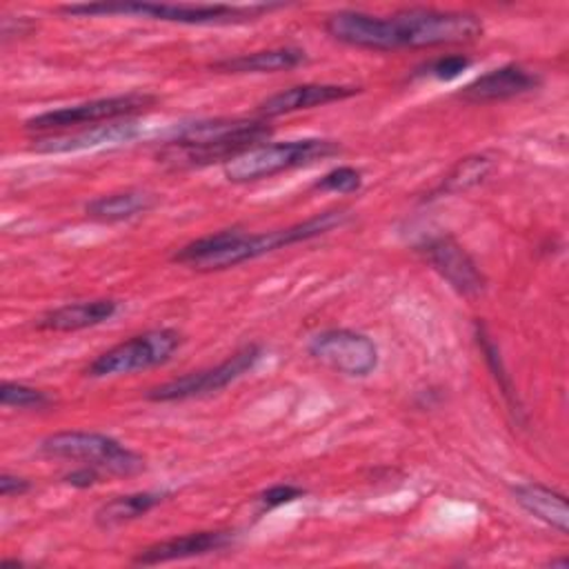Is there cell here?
Instances as JSON below:
<instances>
[{
  "mask_svg": "<svg viewBox=\"0 0 569 569\" xmlns=\"http://www.w3.org/2000/svg\"><path fill=\"white\" fill-rule=\"evenodd\" d=\"M169 493L167 491H131L116 496L107 502H102L96 513L93 522L100 529H113L120 525H127L131 520H138L147 516L151 509H156Z\"/></svg>",
  "mask_w": 569,
  "mask_h": 569,
  "instance_id": "cell-20",
  "label": "cell"
},
{
  "mask_svg": "<svg viewBox=\"0 0 569 569\" xmlns=\"http://www.w3.org/2000/svg\"><path fill=\"white\" fill-rule=\"evenodd\" d=\"M551 567H560V569H567L569 567V560L567 558H558V560H549Z\"/></svg>",
  "mask_w": 569,
  "mask_h": 569,
  "instance_id": "cell-30",
  "label": "cell"
},
{
  "mask_svg": "<svg viewBox=\"0 0 569 569\" xmlns=\"http://www.w3.org/2000/svg\"><path fill=\"white\" fill-rule=\"evenodd\" d=\"M38 451L47 458L71 460L78 465L98 467L107 476L129 478L144 471V458L116 440L113 436L84 429L56 431L40 440Z\"/></svg>",
  "mask_w": 569,
  "mask_h": 569,
  "instance_id": "cell-6",
  "label": "cell"
},
{
  "mask_svg": "<svg viewBox=\"0 0 569 569\" xmlns=\"http://www.w3.org/2000/svg\"><path fill=\"white\" fill-rule=\"evenodd\" d=\"M309 60L307 51L300 47H271V49H260L251 53H240L231 58H220L211 62L213 71L220 73H280V71H291Z\"/></svg>",
  "mask_w": 569,
  "mask_h": 569,
  "instance_id": "cell-18",
  "label": "cell"
},
{
  "mask_svg": "<svg viewBox=\"0 0 569 569\" xmlns=\"http://www.w3.org/2000/svg\"><path fill=\"white\" fill-rule=\"evenodd\" d=\"M276 2L251 4H204V2H142V0H116V2H76L64 4L58 11L64 16L96 18V16H142L162 22L178 24H244L280 9Z\"/></svg>",
  "mask_w": 569,
  "mask_h": 569,
  "instance_id": "cell-3",
  "label": "cell"
},
{
  "mask_svg": "<svg viewBox=\"0 0 569 569\" xmlns=\"http://www.w3.org/2000/svg\"><path fill=\"white\" fill-rule=\"evenodd\" d=\"M416 251L422 260L462 298H478L487 278L471 253L449 233H433L418 242Z\"/></svg>",
  "mask_w": 569,
  "mask_h": 569,
  "instance_id": "cell-11",
  "label": "cell"
},
{
  "mask_svg": "<svg viewBox=\"0 0 569 569\" xmlns=\"http://www.w3.org/2000/svg\"><path fill=\"white\" fill-rule=\"evenodd\" d=\"M262 353H264V347L260 342H247L213 367L189 371L184 376L171 378L167 382H160L147 389L144 398L151 402H182V400L218 393L229 385H233L236 380H240L244 373H249L258 365Z\"/></svg>",
  "mask_w": 569,
  "mask_h": 569,
  "instance_id": "cell-9",
  "label": "cell"
},
{
  "mask_svg": "<svg viewBox=\"0 0 569 569\" xmlns=\"http://www.w3.org/2000/svg\"><path fill=\"white\" fill-rule=\"evenodd\" d=\"M120 311V302L113 298H87L64 302L60 307L47 309L33 320V327L40 331L53 333H73L109 322Z\"/></svg>",
  "mask_w": 569,
  "mask_h": 569,
  "instance_id": "cell-16",
  "label": "cell"
},
{
  "mask_svg": "<svg viewBox=\"0 0 569 569\" xmlns=\"http://www.w3.org/2000/svg\"><path fill=\"white\" fill-rule=\"evenodd\" d=\"M158 204V193L147 189H120L111 193L96 196L84 202V216L96 222L113 224V222H127L133 218H140L149 213Z\"/></svg>",
  "mask_w": 569,
  "mask_h": 569,
  "instance_id": "cell-17",
  "label": "cell"
},
{
  "mask_svg": "<svg viewBox=\"0 0 569 569\" xmlns=\"http://www.w3.org/2000/svg\"><path fill=\"white\" fill-rule=\"evenodd\" d=\"M236 542L233 529H200L182 536H173L167 540H158L133 556V565H164L173 560L198 558L207 553H216L229 549Z\"/></svg>",
  "mask_w": 569,
  "mask_h": 569,
  "instance_id": "cell-15",
  "label": "cell"
},
{
  "mask_svg": "<svg viewBox=\"0 0 569 569\" xmlns=\"http://www.w3.org/2000/svg\"><path fill=\"white\" fill-rule=\"evenodd\" d=\"M391 44L398 49H433L465 44L482 36V20L469 11L409 7L389 16Z\"/></svg>",
  "mask_w": 569,
  "mask_h": 569,
  "instance_id": "cell-5",
  "label": "cell"
},
{
  "mask_svg": "<svg viewBox=\"0 0 569 569\" xmlns=\"http://www.w3.org/2000/svg\"><path fill=\"white\" fill-rule=\"evenodd\" d=\"M31 480L18 476V473H9V471H2L0 473V496L2 498H20L24 493L31 491Z\"/></svg>",
  "mask_w": 569,
  "mask_h": 569,
  "instance_id": "cell-29",
  "label": "cell"
},
{
  "mask_svg": "<svg viewBox=\"0 0 569 569\" xmlns=\"http://www.w3.org/2000/svg\"><path fill=\"white\" fill-rule=\"evenodd\" d=\"M360 187H362V171L351 164H338L313 182V189L318 191H331V193H345V196L360 191Z\"/></svg>",
  "mask_w": 569,
  "mask_h": 569,
  "instance_id": "cell-24",
  "label": "cell"
},
{
  "mask_svg": "<svg viewBox=\"0 0 569 569\" xmlns=\"http://www.w3.org/2000/svg\"><path fill=\"white\" fill-rule=\"evenodd\" d=\"M476 340L480 345V351L485 353V360L489 365V369L493 371V378L498 380V387L502 389V396L511 402V407H516V411H520V405H518V396H516V389L511 385V378L505 369V362L500 358V351H498V345L491 340L489 331L485 329L482 322H476Z\"/></svg>",
  "mask_w": 569,
  "mask_h": 569,
  "instance_id": "cell-23",
  "label": "cell"
},
{
  "mask_svg": "<svg viewBox=\"0 0 569 569\" xmlns=\"http://www.w3.org/2000/svg\"><path fill=\"white\" fill-rule=\"evenodd\" d=\"M362 91L358 84H336V82H302L293 84L287 89H280L264 100L258 102L256 113L258 118L271 120L278 116L313 109V107H325L331 102H340L347 98H353Z\"/></svg>",
  "mask_w": 569,
  "mask_h": 569,
  "instance_id": "cell-14",
  "label": "cell"
},
{
  "mask_svg": "<svg viewBox=\"0 0 569 569\" xmlns=\"http://www.w3.org/2000/svg\"><path fill=\"white\" fill-rule=\"evenodd\" d=\"M471 64H473V58L467 56V53L438 56V58L429 60L427 64H422V67L418 69V76H429V78H433V80L449 82V80H456L458 76H462Z\"/></svg>",
  "mask_w": 569,
  "mask_h": 569,
  "instance_id": "cell-25",
  "label": "cell"
},
{
  "mask_svg": "<svg viewBox=\"0 0 569 569\" xmlns=\"http://www.w3.org/2000/svg\"><path fill=\"white\" fill-rule=\"evenodd\" d=\"M513 500L536 520L556 529L558 533H569V509L565 493L542 485V482H520L511 487Z\"/></svg>",
  "mask_w": 569,
  "mask_h": 569,
  "instance_id": "cell-19",
  "label": "cell"
},
{
  "mask_svg": "<svg viewBox=\"0 0 569 569\" xmlns=\"http://www.w3.org/2000/svg\"><path fill=\"white\" fill-rule=\"evenodd\" d=\"M0 405L7 409L18 411H44L56 405V398L38 387L16 382V380H2L0 385Z\"/></svg>",
  "mask_w": 569,
  "mask_h": 569,
  "instance_id": "cell-22",
  "label": "cell"
},
{
  "mask_svg": "<svg viewBox=\"0 0 569 569\" xmlns=\"http://www.w3.org/2000/svg\"><path fill=\"white\" fill-rule=\"evenodd\" d=\"M156 104H158V96H153V93L127 91V93L93 98V100L42 111L38 116L27 118L24 129L33 131L36 136L60 133V131H71L78 127H91V124L136 118L140 113L151 111Z\"/></svg>",
  "mask_w": 569,
  "mask_h": 569,
  "instance_id": "cell-7",
  "label": "cell"
},
{
  "mask_svg": "<svg viewBox=\"0 0 569 569\" xmlns=\"http://www.w3.org/2000/svg\"><path fill=\"white\" fill-rule=\"evenodd\" d=\"M349 218H351V211L340 207V209H327V211L313 213L311 218L289 227L258 231V233H251L238 227L218 229L213 233L200 236L182 244L178 251H173L171 262L189 267L193 271H202V273L224 271L242 262H251L271 251H278L282 247L320 238L347 224Z\"/></svg>",
  "mask_w": 569,
  "mask_h": 569,
  "instance_id": "cell-1",
  "label": "cell"
},
{
  "mask_svg": "<svg viewBox=\"0 0 569 569\" xmlns=\"http://www.w3.org/2000/svg\"><path fill=\"white\" fill-rule=\"evenodd\" d=\"M36 29V22L27 16H4L0 24V40L2 44H9L11 40L24 38Z\"/></svg>",
  "mask_w": 569,
  "mask_h": 569,
  "instance_id": "cell-27",
  "label": "cell"
},
{
  "mask_svg": "<svg viewBox=\"0 0 569 569\" xmlns=\"http://www.w3.org/2000/svg\"><path fill=\"white\" fill-rule=\"evenodd\" d=\"M307 353L322 367L349 376L367 378L378 369V345L362 331L331 327L313 333L307 342Z\"/></svg>",
  "mask_w": 569,
  "mask_h": 569,
  "instance_id": "cell-10",
  "label": "cell"
},
{
  "mask_svg": "<svg viewBox=\"0 0 569 569\" xmlns=\"http://www.w3.org/2000/svg\"><path fill=\"white\" fill-rule=\"evenodd\" d=\"M184 338L173 327H156L136 333L98 353L87 367V378H116L160 367L173 358Z\"/></svg>",
  "mask_w": 569,
  "mask_h": 569,
  "instance_id": "cell-8",
  "label": "cell"
},
{
  "mask_svg": "<svg viewBox=\"0 0 569 569\" xmlns=\"http://www.w3.org/2000/svg\"><path fill=\"white\" fill-rule=\"evenodd\" d=\"M102 471L98 467H91V465H78L76 469L67 471L62 476V482L73 487V489H89L93 485H98L102 480Z\"/></svg>",
  "mask_w": 569,
  "mask_h": 569,
  "instance_id": "cell-28",
  "label": "cell"
},
{
  "mask_svg": "<svg viewBox=\"0 0 569 569\" xmlns=\"http://www.w3.org/2000/svg\"><path fill=\"white\" fill-rule=\"evenodd\" d=\"M273 133L264 118H202L173 127L160 142L156 160L173 171L227 164Z\"/></svg>",
  "mask_w": 569,
  "mask_h": 569,
  "instance_id": "cell-2",
  "label": "cell"
},
{
  "mask_svg": "<svg viewBox=\"0 0 569 569\" xmlns=\"http://www.w3.org/2000/svg\"><path fill=\"white\" fill-rule=\"evenodd\" d=\"M307 491L293 482H278V485H271L269 489L260 491L258 493V505L262 511H269V509H278L282 505H289V502H296L298 498H302Z\"/></svg>",
  "mask_w": 569,
  "mask_h": 569,
  "instance_id": "cell-26",
  "label": "cell"
},
{
  "mask_svg": "<svg viewBox=\"0 0 569 569\" xmlns=\"http://www.w3.org/2000/svg\"><path fill=\"white\" fill-rule=\"evenodd\" d=\"M140 136V124L136 118L116 120V122H102L91 127H78L71 131L60 133H42L33 138L31 151L38 153H71V151H84L102 144H122L131 142Z\"/></svg>",
  "mask_w": 569,
  "mask_h": 569,
  "instance_id": "cell-13",
  "label": "cell"
},
{
  "mask_svg": "<svg viewBox=\"0 0 569 569\" xmlns=\"http://www.w3.org/2000/svg\"><path fill=\"white\" fill-rule=\"evenodd\" d=\"M542 84V76L520 62L500 64L458 91V98L471 104H487V102H505L511 98L527 96Z\"/></svg>",
  "mask_w": 569,
  "mask_h": 569,
  "instance_id": "cell-12",
  "label": "cell"
},
{
  "mask_svg": "<svg viewBox=\"0 0 569 569\" xmlns=\"http://www.w3.org/2000/svg\"><path fill=\"white\" fill-rule=\"evenodd\" d=\"M491 169H493V158H489L487 153L465 156L440 180V184L433 189V196L465 193V191L478 187L480 182H485V178L491 173Z\"/></svg>",
  "mask_w": 569,
  "mask_h": 569,
  "instance_id": "cell-21",
  "label": "cell"
},
{
  "mask_svg": "<svg viewBox=\"0 0 569 569\" xmlns=\"http://www.w3.org/2000/svg\"><path fill=\"white\" fill-rule=\"evenodd\" d=\"M342 144L329 138H298L284 142H262L222 164V173L231 184H249L273 178L284 171L309 167L318 160L338 156Z\"/></svg>",
  "mask_w": 569,
  "mask_h": 569,
  "instance_id": "cell-4",
  "label": "cell"
}]
</instances>
